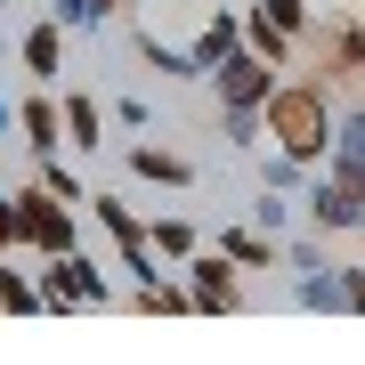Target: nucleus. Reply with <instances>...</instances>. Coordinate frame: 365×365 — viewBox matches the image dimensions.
I'll return each instance as SVG.
<instances>
[{"label":"nucleus","instance_id":"nucleus-1","mask_svg":"<svg viewBox=\"0 0 365 365\" xmlns=\"http://www.w3.org/2000/svg\"><path fill=\"white\" fill-rule=\"evenodd\" d=\"M333 114H341V98H333V81L325 73H292V81H276V98L260 106V122H268V138L284 146V155L300 163H317V155H333Z\"/></svg>","mask_w":365,"mask_h":365},{"label":"nucleus","instance_id":"nucleus-2","mask_svg":"<svg viewBox=\"0 0 365 365\" xmlns=\"http://www.w3.org/2000/svg\"><path fill=\"white\" fill-rule=\"evenodd\" d=\"M16 244H25L33 260H57V252H73V244H81L73 203H57L49 187H25V195H16Z\"/></svg>","mask_w":365,"mask_h":365},{"label":"nucleus","instance_id":"nucleus-3","mask_svg":"<svg viewBox=\"0 0 365 365\" xmlns=\"http://www.w3.org/2000/svg\"><path fill=\"white\" fill-rule=\"evenodd\" d=\"M317 33V16H309V0H252V16H244V41L268 57V66H292V49Z\"/></svg>","mask_w":365,"mask_h":365},{"label":"nucleus","instance_id":"nucleus-4","mask_svg":"<svg viewBox=\"0 0 365 365\" xmlns=\"http://www.w3.org/2000/svg\"><path fill=\"white\" fill-rule=\"evenodd\" d=\"M33 276H41V292H49V309H114V284L90 268V252H81V244L57 252V260H41Z\"/></svg>","mask_w":365,"mask_h":365},{"label":"nucleus","instance_id":"nucleus-5","mask_svg":"<svg viewBox=\"0 0 365 365\" xmlns=\"http://www.w3.org/2000/svg\"><path fill=\"white\" fill-rule=\"evenodd\" d=\"M276 81H284V66H268L260 49H235V57H220V66H211V90H220V106H268L276 98Z\"/></svg>","mask_w":365,"mask_h":365},{"label":"nucleus","instance_id":"nucleus-6","mask_svg":"<svg viewBox=\"0 0 365 365\" xmlns=\"http://www.w3.org/2000/svg\"><path fill=\"white\" fill-rule=\"evenodd\" d=\"M187 292H195V317H227V309H244V284H235V260H227L220 244L187 260Z\"/></svg>","mask_w":365,"mask_h":365},{"label":"nucleus","instance_id":"nucleus-7","mask_svg":"<svg viewBox=\"0 0 365 365\" xmlns=\"http://www.w3.org/2000/svg\"><path fill=\"white\" fill-rule=\"evenodd\" d=\"M309 41H317V73L325 81H357V98H365V16H341V25L309 33Z\"/></svg>","mask_w":365,"mask_h":365},{"label":"nucleus","instance_id":"nucleus-8","mask_svg":"<svg viewBox=\"0 0 365 365\" xmlns=\"http://www.w3.org/2000/svg\"><path fill=\"white\" fill-rule=\"evenodd\" d=\"M292 309H309V317H349V268L325 260V268H309V276H292Z\"/></svg>","mask_w":365,"mask_h":365},{"label":"nucleus","instance_id":"nucleus-9","mask_svg":"<svg viewBox=\"0 0 365 365\" xmlns=\"http://www.w3.org/2000/svg\"><path fill=\"white\" fill-rule=\"evenodd\" d=\"M309 227H317V235H357V227H365L357 195H349V187L333 179V170H325V179L309 187Z\"/></svg>","mask_w":365,"mask_h":365},{"label":"nucleus","instance_id":"nucleus-10","mask_svg":"<svg viewBox=\"0 0 365 365\" xmlns=\"http://www.w3.org/2000/svg\"><path fill=\"white\" fill-rule=\"evenodd\" d=\"M57 73H66V25L33 16L25 25V81H57Z\"/></svg>","mask_w":365,"mask_h":365},{"label":"nucleus","instance_id":"nucleus-11","mask_svg":"<svg viewBox=\"0 0 365 365\" xmlns=\"http://www.w3.org/2000/svg\"><path fill=\"white\" fill-rule=\"evenodd\" d=\"M25 146H33V163L66 155V98H25Z\"/></svg>","mask_w":365,"mask_h":365},{"label":"nucleus","instance_id":"nucleus-12","mask_svg":"<svg viewBox=\"0 0 365 365\" xmlns=\"http://www.w3.org/2000/svg\"><path fill=\"white\" fill-rule=\"evenodd\" d=\"M187 49H195V66H203V81H211V66H220V57L244 49V16H235V9H211V16H203V33L187 41Z\"/></svg>","mask_w":365,"mask_h":365},{"label":"nucleus","instance_id":"nucleus-13","mask_svg":"<svg viewBox=\"0 0 365 365\" xmlns=\"http://www.w3.org/2000/svg\"><path fill=\"white\" fill-rule=\"evenodd\" d=\"M220 252L235 268H284V235H268V227H220Z\"/></svg>","mask_w":365,"mask_h":365},{"label":"nucleus","instance_id":"nucleus-14","mask_svg":"<svg viewBox=\"0 0 365 365\" xmlns=\"http://www.w3.org/2000/svg\"><path fill=\"white\" fill-rule=\"evenodd\" d=\"M90 220L106 227V244H114V252H138V244H146V211H130L122 195H90Z\"/></svg>","mask_w":365,"mask_h":365},{"label":"nucleus","instance_id":"nucleus-15","mask_svg":"<svg viewBox=\"0 0 365 365\" xmlns=\"http://www.w3.org/2000/svg\"><path fill=\"white\" fill-rule=\"evenodd\" d=\"M146 244H155V260L187 268V260L203 252V227H195V220H170V211H163V220H146Z\"/></svg>","mask_w":365,"mask_h":365},{"label":"nucleus","instance_id":"nucleus-16","mask_svg":"<svg viewBox=\"0 0 365 365\" xmlns=\"http://www.w3.org/2000/svg\"><path fill=\"white\" fill-rule=\"evenodd\" d=\"M130 170H138L146 187H195V163L170 155V146H130Z\"/></svg>","mask_w":365,"mask_h":365},{"label":"nucleus","instance_id":"nucleus-17","mask_svg":"<svg viewBox=\"0 0 365 365\" xmlns=\"http://www.w3.org/2000/svg\"><path fill=\"white\" fill-rule=\"evenodd\" d=\"M41 309H49L41 276H25L16 260H0V317H41Z\"/></svg>","mask_w":365,"mask_h":365},{"label":"nucleus","instance_id":"nucleus-18","mask_svg":"<svg viewBox=\"0 0 365 365\" xmlns=\"http://www.w3.org/2000/svg\"><path fill=\"white\" fill-rule=\"evenodd\" d=\"M138 57L155 73H170V81H203V66H195V49H170V41H155V25L138 33Z\"/></svg>","mask_w":365,"mask_h":365},{"label":"nucleus","instance_id":"nucleus-19","mask_svg":"<svg viewBox=\"0 0 365 365\" xmlns=\"http://www.w3.org/2000/svg\"><path fill=\"white\" fill-rule=\"evenodd\" d=\"M66 146H73V155H98V146H106V114L90 98H66Z\"/></svg>","mask_w":365,"mask_h":365},{"label":"nucleus","instance_id":"nucleus-20","mask_svg":"<svg viewBox=\"0 0 365 365\" xmlns=\"http://www.w3.org/2000/svg\"><path fill=\"white\" fill-rule=\"evenodd\" d=\"M325 163H365V98H349L333 114V155Z\"/></svg>","mask_w":365,"mask_h":365},{"label":"nucleus","instance_id":"nucleus-21","mask_svg":"<svg viewBox=\"0 0 365 365\" xmlns=\"http://www.w3.org/2000/svg\"><path fill=\"white\" fill-rule=\"evenodd\" d=\"M260 187H276V195H300V187H309V163L276 146V155H260Z\"/></svg>","mask_w":365,"mask_h":365},{"label":"nucleus","instance_id":"nucleus-22","mask_svg":"<svg viewBox=\"0 0 365 365\" xmlns=\"http://www.w3.org/2000/svg\"><path fill=\"white\" fill-rule=\"evenodd\" d=\"M41 187H49V195H57V203H73V211H81V203H90V187H81V170H73L66 155H49V163H41Z\"/></svg>","mask_w":365,"mask_h":365},{"label":"nucleus","instance_id":"nucleus-23","mask_svg":"<svg viewBox=\"0 0 365 365\" xmlns=\"http://www.w3.org/2000/svg\"><path fill=\"white\" fill-rule=\"evenodd\" d=\"M333 252H325V235H292L284 244V276H309V268H325Z\"/></svg>","mask_w":365,"mask_h":365},{"label":"nucleus","instance_id":"nucleus-24","mask_svg":"<svg viewBox=\"0 0 365 365\" xmlns=\"http://www.w3.org/2000/svg\"><path fill=\"white\" fill-rule=\"evenodd\" d=\"M252 227L284 235V227H292V195H276V187H260V203H252Z\"/></svg>","mask_w":365,"mask_h":365},{"label":"nucleus","instance_id":"nucleus-25","mask_svg":"<svg viewBox=\"0 0 365 365\" xmlns=\"http://www.w3.org/2000/svg\"><path fill=\"white\" fill-rule=\"evenodd\" d=\"M49 16H57V25H66V33H98L90 0H49Z\"/></svg>","mask_w":365,"mask_h":365},{"label":"nucleus","instance_id":"nucleus-26","mask_svg":"<svg viewBox=\"0 0 365 365\" xmlns=\"http://www.w3.org/2000/svg\"><path fill=\"white\" fill-rule=\"evenodd\" d=\"M0 260H16V195H0Z\"/></svg>","mask_w":365,"mask_h":365},{"label":"nucleus","instance_id":"nucleus-27","mask_svg":"<svg viewBox=\"0 0 365 365\" xmlns=\"http://www.w3.org/2000/svg\"><path fill=\"white\" fill-rule=\"evenodd\" d=\"M114 122H122V130H146L155 114H146V98H122V106H114Z\"/></svg>","mask_w":365,"mask_h":365},{"label":"nucleus","instance_id":"nucleus-28","mask_svg":"<svg viewBox=\"0 0 365 365\" xmlns=\"http://www.w3.org/2000/svg\"><path fill=\"white\" fill-rule=\"evenodd\" d=\"M333 179L349 187V195H357V211H365V163H333Z\"/></svg>","mask_w":365,"mask_h":365},{"label":"nucleus","instance_id":"nucleus-29","mask_svg":"<svg viewBox=\"0 0 365 365\" xmlns=\"http://www.w3.org/2000/svg\"><path fill=\"white\" fill-rule=\"evenodd\" d=\"M349 317H365V260L349 268Z\"/></svg>","mask_w":365,"mask_h":365},{"label":"nucleus","instance_id":"nucleus-30","mask_svg":"<svg viewBox=\"0 0 365 365\" xmlns=\"http://www.w3.org/2000/svg\"><path fill=\"white\" fill-rule=\"evenodd\" d=\"M0 130H16V106H9V81H0Z\"/></svg>","mask_w":365,"mask_h":365}]
</instances>
